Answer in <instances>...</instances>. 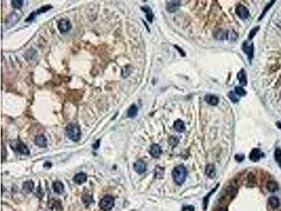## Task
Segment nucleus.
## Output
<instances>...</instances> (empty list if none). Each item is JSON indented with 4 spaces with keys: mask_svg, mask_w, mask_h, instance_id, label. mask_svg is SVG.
<instances>
[{
    "mask_svg": "<svg viewBox=\"0 0 281 211\" xmlns=\"http://www.w3.org/2000/svg\"><path fill=\"white\" fill-rule=\"evenodd\" d=\"M58 28L61 33H66L72 28V25L68 20L62 19L58 23Z\"/></svg>",
    "mask_w": 281,
    "mask_h": 211,
    "instance_id": "obj_5",
    "label": "nucleus"
},
{
    "mask_svg": "<svg viewBox=\"0 0 281 211\" xmlns=\"http://www.w3.org/2000/svg\"><path fill=\"white\" fill-rule=\"evenodd\" d=\"M35 142L37 146H39V147L44 148L46 147V145H47V139H46V137L44 136V135H37L35 139Z\"/></svg>",
    "mask_w": 281,
    "mask_h": 211,
    "instance_id": "obj_11",
    "label": "nucleus"
},
{
    "mask_svg": "<svg viewBox=\"0 0 281 211\" xmlns=\"http://www.w3.org/2000/svg\"><path fill=\"white\" fill-rule=\"evenodd\" d=\"M149 153L153 158H158L162 154V149L160 145L156 144L152 145L150 148Z\"/></svg>",
    "mask_w": 281,
    "mask_h": 211,
    "instance_id": "obj_9",
    "label": "nucleus"
},
{
    "mask_svg": "<svg viewBox=\"0 0 281 211\" xmlns=\"http://www.w3.org/2000/svg\"><path fill=\"white\" fill-rule=\"evenodd\" d=\"M276 125H277V127H278L279 129H280L281 130V122H278L276 123Z\"/></svg>",
    "mask_w": 281,
    "mask_h": 211,
    "instance_id": "obj_38",
    "label": "nucleus"
},
{
    "mask_svg": "<svg viewBox=\"0 0 281 211\" xmlns=\"http://www.w3.org/2000/svg\"><path fill=\"white\" fill-rule=\"evenodd\" d=\"M138 114V108L135 104H133L129 107L128 111H127V116L129 118H133L137 116Z\"/></svg>",
    "mask_w": 281,
    "mask_h": 211,
    "instance_id": "obj_20",
    "label": "nucleus"
},
{
    "mask_svg": "<svg viewBox=\"0 0 281 211\" xmlns=\"http://www.w3.org/2000/svg\"><path fill=\"white\" fill-rule=\"evenodd\" d=\"M242 49L247 54L248 59L252 60L253 56H254V44H253V43H252L251 44H249L248 42L245 41L243 44V49Z\"/></svg>",
    "mask_w": 281,
    "mask_h": 211,
    "instance_id": "obj_4",
    "label": "nucleus"
},
{
    "mask_svg": "<svg viewBox=\"0 0 281 211\" xmlns=\"http://www.w3.org/2000/svg\"><path fill=\"white\" fill-rule=\"evenodd\" d=\"M238 96V95L235 92H230L228 95V97L230 99V100L233 103L238 102L239 98Z\"/></svg>",
    "mask_w": 281,
    "mask_h": 211,
    "instance_id": "obj_25",
    "label": "nucleus"
},
{
    "mask_svg": "<svg viewBox=\"0 0 281 211\" xmlns=\"http://www.w3.org/2000/svg\"><path fill=\"white\" fill-rule=\"evenodd\" d=\"M236 14L239 16L240 18H241L242 20H245L249 16L250 12L245 6L238 5L236 8Z\"/></svg>",
    "mask_w": 281,
    "mask_h": 211,
    "instance_id": "obj_6",
    "label": "nucleus"
},
{
    "mask_svg": "<svg viewBox=\"0 0 281 211\" xmlns=\"http://www.w3.org/2000/svg\"><path fill=\"white\" fill-rule=\"evenodd\" d=\"M168 142L172 146H173L174 147V146H176L178 144H179V139L176 136H172L169 138Z\"/></svg>",
    "mask_w": 281,
    "mask_h": 211,
    "instance_id": "obj_26",
    "label": "nucleus"
},
{
    "mask_svg": "<svg viewBox=\"0 0 281 211\" xmlns=\"http://www.w3.org/2000/svg\"><path fill=\"white\" fill-rule=\"evenodd\" d=\"M99 143H100V141L98 140L96 142H95L94 144H93V148H94V149H97V148L99 147V145H100Z\"/></svg>",
    "mask_w": 281,
    "mask_h": 211,
    "instance_id": "obj_37",
    "label": "nucleus"
},
{
    "mask_svg": "<svg viewBox=\"0 0 281 211\" xmlns=\"http://www.w3.org/2000/svg\"><path fill=\"white\" fill-rule=\"evenodd\" d=\"M22 191L25 192V193H30V192H31L34 189V183L30 180L27 181V182H24V183L22 184Z\"/></svg>",
    "mask_w": 281,
    "mask_h": 211,
    "instance_id": "obj_19",
    "label": "nucleus"
},
{
    "mask_svg": "<svg viewBox=\"0 0 281 211\" xmlns=\"http://www.w3.org/2000/svg\"><path fill=\"white\" fill-rule=\"evenodd\" d=\"M134 170L138 174H142L146 171V165L142 160H138L134 163Z\"/></svg>",
    "mask_w": 281,
    "mask_h": 211,
    "instance_id": "obj_10",
    "label": "nucleus"
},
{
    "mask_svg": "<svg viewBox=\"0 0 281 211\" xmlns=\"http://www.w3.org/2000/svg\"><path fill=\"white\" fill-rule=\"evenodd\" d=\"M228 32L223 31H217L216 35H215V37L218 39H221V40H224V39H228Z\"/></svg>",
    "mask_w": 281,
    "mask_h": 211,
    "instance_id": "obj_24",
    "label": "nucleus"
},
{
    "mask_svg": "<svg viewBox=\"0 0 281 211\" xmlns=\"http://www.w3.org/2000/svg\"><path fill=\"white\" fill-rule=\"evenodd\" d=\"M114 199L111 196H106L101 199L99 203V206L101 209L104 211H108L111 210L114 206Z\"/></svg>",
    "mask_w": 281,
    "mask_h": 211,
    "instance_id": "obj_3",
    "label": "nucleus"
},
{
    "mask_svg": "<svg viewBox=\"0 0 281 211\" xmlns=\"http://www.w3.org/2000/svg\"><path fill=\"white\" fill-rule=\"evenodd\" d=\"M205 100L207 101V103L211 105H216L218 104L219 103L218 97L212 95H206L205 97Z\"/></svg>",
    "mask_w": 281,
    "mask_h": 211,
    "instance_id": "obj_15",
    "label": "nucleus"
},
{
    "mask_svg": "<svg viewBox=\"0 0 281 211\" xmlns=\"http://www.w3.org/2000/svg\"><path fill=\"white\" fill-rule=\"evenodd\" d=\"M237 78H238V80H239L240 84L242 86L247 85V75L244 69H242L241 71L238 73Z\"/></svg>",
    "mask_w": 281,
    "mask_h": 211,
    "instance_id": "obj_13",
    "label": "nucleus"
},
{
    "mask_svg": "<svg viewBox=\"0 0 281 211\" xmlns=\"http://www.w3.org/2000/svg\"><path fill=\"white\" fill-rule=\"evenodd\" d=\"M35 16H36V13H32V14L30 15V16L29 17H28L27 18H26V20H25V21H32V20H33L34 19H35Z\"/></svg>",
    "mask_w": 281,
    "mask_h": 211,
    "instance_id": "obj_34",
    "label": "nucleus"
},
{
    "mask_svg": "<svg viewBox=\"0 0 281 211\" xmlns=\"http://www.w3.org/2000/svg\"><path fill=\"white\" fill-rule=\"evenodd\" d=\"M140 9H141L142 11L146 13V18H147V20H148L150 23L153 22V16H154V15H153V11L151 10V9L149 7H147V6H146V7H141Z\"/></svg>",
    "mask_w": 281,
    "mask_h": 211,
    "instance_id": "obj_16",
    "label": "nucleus"
},
{
    "mask_svg": "<svg viewBox=\"0 0 281 211\" xmlns=\"http://www.w3.org/2000/svg\"><path fill=\"white\" fill-rule=\"evenodd\" d=\"M217 211H227V210H226V209H225L224 208H219Z\"/></svg>",
    "mask_w": 281,
    "mask_h": 211,
    "instance_id": "obj_39",
    "label": "nucleus"
},
{
    "mask_svg": "<svg viewBox=\"0 0 281 211\" xmlns=\"http://www.w3.org/2000/svg\"><path fill=\"white\" fill-rule=\"evenodd\" d=\"M14 150L18 153L22 154V155H30V154L29 148L22 142H17L15 144Z\"/></svg>",
    "mask_w": 281,
    "mask_h": 211,
    "instance_id": "obj_7",
    "label": "nucleus"
},
{
    "mask_svg": "<svg viewBox=\"0 0 281 211\" xmlns=\"http://www.w3.org/2000/svg\"><path fill=\"white\" fill-rule=\"evenodd\" d=\"M183 211H185V210H188V211H193V210H194V208H193V207L191 206H187V207H184V208H183Z\"/></svg>",
    "mask_w": 281,
    "mask_h": 211,
    "instance_id": "obj_36",
    "label": "nucleus"
},
{
    "mask_svg": "<svg viewBox=\"0 0 281 211\" xmlns=\"http://www.w3.org/2000/svg\"><path fill=\"white\" fill-rule=\"evenodd\" d=\"M274 2H275V1H271V2H270L269 4H268L267 7H266L265 8H264L263 12H262V14H261V16H260L259 18V20H261V18H263V17H264V16H265L266 14H267V11L269 10V9L271 8V7H272V5L273 4H274Z\"/></svg>",
    "mask_w": 281,
    "mask_h": 211,
    "instance_id": "obj_30",
    "label": "nucleus"
},
{
    "mask_svg": "<svg viewBox=\"0 0 281 211\" xmlns=\"http://www.w3.org/2000/svg\"><path fill=\"white\" fill-rule=\"evenodd\" d=\"M263 153L259 148H254L250 154V159L252 162H257L263 156Z\"/></svg>",
    "mask_w": 281,
    "mask_h": 211,
    "instance_id": "obj_8",
    "label": "nucleus"
},
{
    "mask_svg": "<svg viewBox=\"0 0 281 211\" xmlns=\"http://www.w3.org/2000/svg\"><path fill=\"white\" fill-rule=\"evenodd\" d=\"M244 158H245V156L243 155V154H237V155L235 156V159L237 160V161H238L239 162L243 161V160H244Z\"/></svg>",
    "mask_w": 281,
    "mask_h": 211,
    "instance_id": "obj_35",
    "label": "nucleus"
},
{
    "mask_svg": "<svg viewBox=\"0 0 281 211\" xmlns=\"http://www.w3.org/2000/svg\"><path fill=\"white\" fill-rule=\"evenodd\" d=\"M269 203L270 206L273 208H277L280 206V201L276 196H271L269 199Z\"/></svg>",
    "mask_w": 281,
    "mask_h": 211,
    "instance_id": "obj_22",
    "label": "nucleus"
},
{
    "mask_svg": "<svg viewBox=\"0 0 281 211\" xmlns=\"http://www.w3.org/2000/svg\"><path fill=\"white\" fill-rule=\"evenodd\" d=\"M172 177L174 182L178 185H181L185 182L187 177V170L183 165H178L172 172Z\"/></svg>",
    "mask_w": 281,
    "mask_h": 211,
    "instance_id": "obj_1",
    "label": "nucleus"
},
{
    "mask_svg": "<svg viewBox=\"0 0 281 211\" xmlns=\"http://www.w3.org/2000/svg\"><path fill=\"white\" fill-rule=\"evenodd\" d=\"M23 4V1L21 0H13L11 1V5H12L13 8L14 9H20Z\"/></svg>",
    "mask_w": 281,
    "mask_h": 211,
    "instance_id": "obj_27",
    "label": "nucleus"
},
{
    "mask_svg": "<svg viewBox=\"0 0 281 211\" xmlns=\"http://www.w3.org/2000/svg\"><path fill=\"white\" fill-rule=\"evenodd\" d=\"M54 191L57 194H62L64 191V185L61 182H55L53 184Z\"/></svg>",
    "mask_w": 281,
    "mask_h": 211,
    "instance_id": "obj_21",
    "label": "nucleus"
},
{
    "mask_svg": "<svg viewBox=\"0 0 281 211\" xmlns=\"http://www.w3.org/2000/svg\"><path fill=\"white\" fill-rule=\"evenodd\" d=\"M267 188L270 192H275L278 191V185L275 182H269L267 184Z\"/></svg>",
    "mask_w": 281,
    "mask_h": 211,
    "instance_id": "obj_23",
    "label": "nucleus"
},
{
    "mask_svg": "<svg viewBox=\"0 0 281 211\" xmlns=\"http://www.w3.org/2000/svg\"><path fill=\"white\" fill-rule=\"evenodd\" d=\"M275 159L279 164L281 163V149L280 148H275Z\"/></svg>",
    "mask_w": 281,
    "mask_h": 211,
    "instance_id": "obj_32",
    "label": "nucleus"
},
{
    "mask_svg": "<svg viewBox=\"0 0 281 211\" xmlns=\"http://www.w3.org/2000/svg\"><path fill=\"white\" fill-rule=\"evenodd\" d=\"M259 30V26L253 28L251 30L250 32V34H249V35H248V39H250V40H252V39L254 38V37L255 36Z\"/></svg>",
    "mask_w": 281,
    "mask_h": 211,
    "instance_id": "obj_31",
    "label": "nucleus"
},
{
    "mask_svg": "<svg viewBox=\"0 0 281 211\" xmlns=\"http://www.w3.org/2000/svg\"><path fill=\"white\" fill-rule=\"evenodd\" d=\"M280 168H281V163L280 164Z\"/></svg>",
    "mask_w": 281,
    "mask_h": 211,
    "instance_id": "obj_40",
    "label": "nucleus"
},
{
    "mask_svg": "<svg viewBox=\"0 0 281 211\" xmlns=\"http://www.w3.org/2000/svg\"><path fill=\"white\" fill-rule=\"evenodd\" d=\"M218 186H219V184L216 186V187L214 188V189H213L212 190H211V191L210 192V193L208 194V195L207 196H205V198H204L203 205H204V209H205V210H206V208H207V204H208V201H209V200H208V199H209V196H210L211 195V194H212L214 191H216L217 189V187H218Z\"/></svg>",
    "mask_w": 281,
    "mask_h": 211,
    "instance_id": "obj_28",
    "label": "nucleus"
},
{
    "mask_svg": "<svg viewBox=\"0 0 281 211\" xmlns=\"http://www.w3.org/2000/svg\"><path fill=\"white\" fill-rule=\"evenodd\" d=\"M51 8H52V7H51V6H50V5L44 6V7H41V8L39 9H38V10H37L35 13H36V15L40 14H42V13L46 12V11H49V9H51Z\"/></svg>",
    "mask_w": 281,
    "mask_h": 211,
    "instance_id": "obj_33",
    "label": "nucleus"
},
{
    "mask_svg": "<svg viewBox=\"0 0 281 211\" xmlns=\"http://www.w3.org/2000/svg\"><path fill=\"white\" fill-rule=\"evenodd\" d=\"M87 175L84 174V173L83 172H80V173H78V174H77L74 177L73 180H74V182H75L76 184H81L82 183H84V182H86V181H87Z\"/></svg>",
    "mask_w": 281,
    "mask_h": 211,
    "instance_id": "obj_14",
    "label": "nucleus"
},
{
    "mask_svg": "<svg viewBox=\"0 0 281 211\" xmlns=\"http://www.w3.org/2000/svg\"><path fill=\"white\" fill-rule=\"evenodd\" d=\"M67 137L72 141L77 142L81 137V130L80 126L75 123H70L66 127Z\"/></svg>",
    "mask_w": 281,
    "mask_h": 211,
    "instance_id": "obj_2",
    "label": "nucleus"
},
{
    "mask_svg": "<svg viewBox=\"0 0 281 211\" xmlns=\"http://www.w3.org/2000/svg\"><path fill=\"white\" fill-rule=\"evenodd\" d=\"M205 173L209 177V178H214L216 175V172H215V167L211 164H209L206 166L205 168Z\"/></svg>",
    "mask_w": 281,
    "mask_h": 211,
    "instance_id": "obj_18",
    "label": "nucleus"
},
{
    "mask_svg": "<svg viewBox=\"0 0 281 211\" xmlns=\"http://www.w3.org/2000/svg\"><path fill=\"white\" fill-rule=\"evenodd\" d=\"M174 127L175 130L178 132H183L185 130V127L184 123L182 120H177V121L174 122Z\"/></svg>",
    "mask_w": 281,
    "mask_h": 211,
    "instance_id": "obj_17",
    "label": "nucleus"
},
{
    "mask_svg": "<svg viewBox=\"0 0 281 211\" xmlns=\"http://www.w3.org/2000/svg\"><path fill=\"white\" fill-rule=\"evenodd\" d=\"M235 92L238 96H240V97H243V96L246 95V91H245L242 87H235Z\"/></svg>",
    "mask_w": 281,
    "mask_h": 211,
    "instance_id": "obj_29",
    "label": "nucleus"
},
{
    "mask_svg": "<svg viewBox=\"0 0 281 211\" xmlns=\"http://www.w3.org/2000/svg\"><path fill=\"white\" fill-rule=\"evenodd\" d=\"M180 6L179 1H170L167 3L166 9L169 12H175Z\"/></svg>",
    "mask_w": 281,
    "mask_h": 211,
    "instance_id": "obj_12",
    "label": "nucleus"
}]
</instances>
